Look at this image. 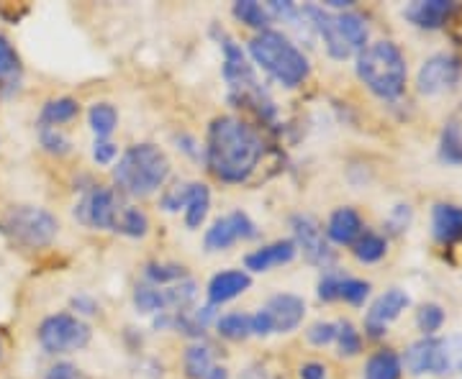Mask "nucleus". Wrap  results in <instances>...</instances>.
I'll return each mask as SVG.
<instances>
[{
  "mask_svg": "<svg viewBox=\"0 0 462 379\" xmlns=\"http://www.w3.org/2000/svg\"><path fill=\"white\" fill-rule=\"evenodd\" d=\"M263 139L242 118L221 116L208 126L206 165L221 182H245L263 159Z\"/></svg>",
  "mask_w": 462,
  "mask_h": 379,
  "instance_id": "1",
  "label": "nucleus"
},
{
  "mask_svg": "<svg viewBox=\"0 0 462 379\" xmlns=\"http://www.w3.org/2000/svg\"><path fill=\"white\" fill-rule=\"evenodd\" d=\"M357 77L373 95L383 100H396L406 90V80H409L406 57L393 41L367 44L357 54Z\"/></svg>",
  "mask_w": 462,
  "mask_h": 379,
  "instance_id": "2",
  "label": "nucleus"
},
{
  "mask_svg": "<svg viewBox=\"0 0 462 379\" xmlns=\"http://www.w3.org/2000/svg\"><path fill=\"white\" fill-rule=\"evenodd\" d=\"M167 177H170V159L165 151L154 144L129 147L114 167L116 185L134 198H147L152 193H157Z\"/></svg>",
  "mask_w": 462,
  "mask_h": 379,
  "instance_id": "3",
  "label": "nucleus"
},
{
  "mask_svg": "<svg viewBox=\"0 0 462 379\" xmlns=\"http://www.w3.org/2000/svg\"><path fill=\"white\" fill-rule=\"evenodd\" d=\"M249 54L282 87H298L311 72L306 54L298 50L285 33L273 32V29L260 32L249 41Z\"/></svg>",
  "mask_w": 462,
  "mask_h": 379,
  "instance_id": "4",
  "label": "nucleus"
},
{
  "mask_svg": "<svg viewBox=\"0 0 462 379\" xmlns=\"http://www.w3.org/2000/svg\"><path fill=\"white\" fill-rule=\"evenodd\" d=\"M300 16L309 18L311 26L321 33L331 59H339V62L349 59L355 51H363L367 44L370 29H367L365 18L352 11L331 14L324 5H303Z\"/></svg>",
  "mask_w": 462,
  "mask_h": 379,
  "instance_id": "5",
  "label": "nucleus"
},
{
  "mask_svg": "<svg viewBox=\"0 0 462 379\" xmlns=\"http://www.w3.org/2000/svg\"><path fill=\"white\" fill-rule=\"evenodd\" d=\"M221 51H224V80L229 85L231 100L252 105L260 116H273L275 113L273 100L267 98L264 87L257 83V75H254L242 47L224 33L221 36Z\"/></svg>",
  "mask_w": 462,
  "mask_h": 379,
  "instance_id": "6",
  "label": "nucleus"
},
{
  "mask_svg": "<svg viewBox=\"0 0 462 379\" xmlns=\"http://www.w3.org/2000/svg\"><path fill=\"white\" fill-rule=\"evenodd\" d=\"M57 218L44 211V208H33V205H21L14 208L3 221V231L8 233L16 244L26 248H44L50 247L57 236Z\"/></svg>",
  "mask_w": 462,
  "mask_h": 379,
  "instance_id": "7",
  "label": "nucleus"
},
{
  "mask_svg": "<svg viewBox=\"0 0 462 379\" xmlns=\"http://www.w3.org/2000/svg\"><path fill=\"white\" fill-rule=\"evenodd\" d=\"M39 344L47 354H69L90 344V326L69 313L50 315L39 326Z\"/></svg>",
  "mask_w": 462,
  "mask_h": 379,
  "instance_id": "8",
  "label": "nucleus"
},
{
  "mask_svg": "<svg viewBox=\"0 0 462 379\" xmlns=\"http://www.w3.org/2000/svg\"><path fill=\"white\" fill-rule=\"evenodd\" d=\"M306 302L298 295H275L267 300L260 313L249 315L252 336H270V333H291L303 323Z\"/></svg>",
  "mask_w": 462,
  "mask_h": 379,
  "instance_id": "9",
  "label": "nucleus"
},
{
  "mask_svg": "<svg viewBox=\"0 0 462 379\" xmlns=\"http://www.w3.org/2000/svg\"><path fill=\"white\" fill-rule=\"evenodd\" d=\"M126 205H121V200L111 187H93L83 195V200L75 205V218L88 226V229H106L116 231L118 215Z\"/></svg>",
  "mask_w": 462,
  "mask_h": 379,
  "instance_id": "10",
  "label": "nucleus"
},
{
  "mask_svg": "<svg viewBox=\"0 0 462 379\" xmlns=\"http://www.w3.org/2000/svg\"><path fill=\"white\" fill-rule=\"evenodd\" d=\"M291 226H293V233H296V247L303 251L306 262L314 264V266H321V269H329L337 254L331 248L327 233L321 231V226L316 223V218L311 215L298 213L291 218Z\"/></svg>",
  "mask_w": 462,
  "mask_h": 379,
  "instance_id": "11",
  "label": "nucleus"
},
{
  "mask_svg": "<svg viewBox=\"0 0 462 379\" xmlns=\"http://www.w3.org/2000/svg\"><path fill=\"white\" fill-rule=\"evenodd\" d=\"M460 57L442 51V54L430 57V59L421 65L419 75H416V85H419V93H421V95H439V93L452 90L455 85L460 83Z\"/></svg>",
  "mask_w": 462,
  "mask_h": 379,
  "instance_id": "12",
  "label": "nucleus"
},
{
  "mask_svg": "<svg viewBox=\"0 0 462 379\" xmlns=\"http://www.w3.org/2000/svg\"><path fill=\"white\" fill-rule=\"evenodd\" d=\"M401 364L406 366V372H411L413 377L421 374H447L449 372V351H447L445 341L434 338V336H424L421 341H416L406 348Z\"/></svg>",
  "mask_w": 462,
  "mask_h": 379,
  "instance_id": "13",
  "label": "nucleus"
},
{
  "mask_svg": "<svg viewBox=\"0 0 462 379\" xmlns=\"http://www.w3.org/2000/svg\"><path fill=\"white\" fill-rule=\"evenodd\" d=\"M257 236V226L247 213L234 211V213L218 218L214 226L206 231V248L208 251H224V248L234 247L239 239L249 241Z\"/></svg>",
  "mask_w": 462,
  "mask_h": 379,
  "instance_id": "14",
  "label": "nucleus"
},
{
  "mask_svg": "<svg viewBox=\"0 0 462 379\" xmlns=\"http://www.w3.org/2000/svg\"><path fill=\"white\" fill-rule=\"evenodd\" d=\"M409 305H411V297L406 295L403 290H398V287L383 293V295L370 305L367 315H365V330H367V336H370V338L385 336L388 326H391Z\"/></svg>",
  "mask_w": 462,
  "mask_h": 379,
  "instance_id": "15",
  "label": "nucleus"
},
{
  "mask_svg": "<svg viewBox=\"0 0 462 379\" xmlns=\"http://www.w3.org/2000/svg\"><path fill=\"white\" fill-rule=\"evenodd\" d=\"M455 11L457 5L452 0H416L403 11V16L409 18L413 26L434 32V29H442L447 21L455 16Z\"/></svg>",
  "mask_w": 462,
  "mask_h": 379,
  "instance_id": "16",
  "label": "nucleus"
},
{
  "mask_svg": "<svg viewBox=\"0 0 462 379\" xmlns=\"http://www.w3.org/2000/svg\"><path fill=\"white\" fill-rule=\"evenodd\" d=\"M298 254V247L293 239H282L275 244H267V247L257 248L245 257V266L249 272H270L273 266H282V264L293 262Z\"/></svg>",
  "mask_w": 462,
  "mask_h": 379,
  "instance_id": "17",
  "label": "nucleus"
},
{
  "mask_svg": "<svg viewBox=\"0 0 462 379\" xmlns=\"http://www.w3.org/2000/svg\"><path fill=\"white\" fill-rule=\"evenodd\" d=\"M185 374L190 379H229V369L216 364L214 348L193 344L185 351Z\"/></svg>",
  "mask_w": 462,
  "mask_h": 379,
  "instance_id": "18",
  "label": "nucleus"
},
{
  "mask_svg": "<svg viewBox=\"0 0 462 379\" xmlns=\"http://www.w3.org/2000/svg\"><path fill=\"white\" fill-rule=\"evenodd\" d=\"M365 233L363 218L355 208H337L331 213L329 223H327V239L339 244V247H349L355 244Z\"/></svg>",
  "mask_w": 462,
  "mask_h": 379,
  "instance_id": "19",
  "label": "nucleus"
},
{
  "mask_svg": "<svg viewBox=\"0 0 462 379\" xmlns=\"http://www.w3.org/2000/svg\"><path fill=\"white\" fill-rule=\"evenodd\" d=\"M252 277L242 269H226V272H218L214 280L208 282V302L211 305H221V302H229L234 297H239L242 293H247Z\"/></svg>",
  "mask_w": 462,
  "mask_h": 379,
  "instance_id": "20",
  "label": "nucleus"
},
{
  "mask_svg": "<svg viewBox=\"0 0 462 379\" xmlns=\"http://www.w3.org/2000/svg\"><path fill=\"white\" fill-rule=\"evenodd\" d=\"M431 231L439 244H460L462 241V208L460 205H437L431 211Z\"/></svg>",
  "mask_w": 462,
  "mask_h": 379,
  "instance_id": "21",
  "label": "nucleus"
},
{
  "mask_svg": "<svg viewBox=\"0 0 462 379\" xmlns=\"http://www.w3.org/2000/svg\"><path fill=\"white\" fill-rule=\"evenodd\" d=\"M401 374H403L401 356L391 348L375 351L365 364V379H401Z\"/></svg>",
  "mask_w": 462,
  "mask_h": 379,
  "instance_id": "22",
  "label": "nucleus"
},
{
  "mask_svg": "<svg viewBox=\"0 0 462 379\" xmlns=\"http://www.w3.org/2000/svg\"><path fill=\"white\" fill-rule=\"evenodd\" d=\"M211 208V190L200 182H190L188 190V203H185V226L188 229H200Z\"/></svg>",
  "mask_w": 462,
  "mask_h": 379,
  "instance_id": "23",
  "label": "nucleus"
},
{
  "mask_svg": "<svg viewBox=\"0 0 462 379\" xmlns=\"http://www.w3.org/2000/svg\"><path fill=\"white\" fill-rule=\"evenodd\" d=\"M78 100L72 98H57L50 100L44 108H42V116H39V126H50V129H57L67 121L78 116Z\"/></svg>",
  "mask_w": 462,
  "mask_h": 379,
  "instance_id": "24",
  "label": "nucleus"
},
{
  "mask_svg": "<svg viewBox=\"0 0 462 379\" xmlns=\"http://www.w3.org/2000/svg\"><path fill=\"white\" fill-rule=\"evenodd\" d=\"M234 18L247 23L249 29H257V32H267V26L273 21V16L267 14V8L260 5L257 0H239V3H234Z\"/></svg>",
  "mask_w": 462,
  "mask_h": 379,
  "instance_id": "25",
  "label": "nucleus"
},
{
  "mask_svg": "<svg viewBox=\"0 0 462 379\" xmlns=\"http://www.w3.org/2000/svg\"><path fill=\"white\" fill-rule=\"evenodd\" d=\"M352 251H355V257L365 264H375L380 262L383 257H385V251H388V241L378 236V233L373 231H365L355 244H352Z\"/></svg>",
  "mask_w": 462,
  "mask_h": 379,
  "instance_id": "26",
  "label": "nucleus"
},
{
  "mask_svg": "<svg viewBox=\"0 0 462 379\" xmlns=\"http://www.w3.org/2000/svg\"><path fill=\"white\" fill-rule=\"evenodd\" d=\"M134 305L139 313H162L167 311L165 290L154 287V284H139L134 290Z\"/></svg>",
  "mask_w": 462,
  "mask_h": 379,
  "instance_id": "27",
  "label": "nucleus"
},
{
  "mask_svg": "<svg viewBox=\"0 0 462 379\" xmlns=\"http://www.w3.org/2000/svg\"><path fill=\"white\" fill-rule=\"evenodd\" d=\"M88 118H90V129L96 131L98 139H108L116 131V123H118V113L111 103H96Z\"/></svg>",
  "mask_w": 462,
  "mask_h": 379,
  "instance_id": "28",
  "label": "nucleus"
},
{
  "mask_svg": "<svg viewBox=\"0 0 462 379\" xmlns=\"http://www.w3.org/2000/svg\"><path fill=\"white\" fill-rule=\"evenodd\" d=\"M439 157H442V162H447V165H462V129L457 123H447V129L442 131Z\"/></svg>",
  "mask_w": 462,
  "mask_h": 379,
  "instance_id": "29",
  "label": "nucleus"
},
{
  "mask_svg": "<svg viewBox=\"0 0 462 379\" xmlns=\"http://www.w3.org/2000/svg\"><path fill=\"white\" fill-rule=\"evenodd\" d=\"M116 231L124 233V236H132V239H142L149 231V218L144 211L126 205L121 215H118V223H116Z\"/></svg>",
  "mask_w": 462,
  "mask_h": 379,
  "instance_id": "30",
  "label": "nucleus"
},
{
  "mask_svg": "<svg viewBox=\"0 0 462 379\" xmlns=\"http://www.w3.org/2000/svg\"><path fill=\"white\" fill-rule=\"evenodd\" d=\"M216 329L229 341H245V338L252 336V323H249V315L245 313H229L224 315V318H218Z\"/></svg>",
  "mask_w": 462,
  "mask_h": 379,
  "instance_id": "31",
  "label": "nucleus"
},
{
  "mask_svg": "<svg viewBox=\"0 0 462 379\" xmlns=\"http://www.w3.org/2000/svg\"><path fill=\"white\" fill-rule=\"evenodd\" d=\"M144 275L154 287H162V284H175V282L185 280V269L180 264H157L152 262L144 266Z\"/></svg>",
  "mask_w": 462,
  "mask_h": 379,
  "instance_id": "32",
  "label": "nucleus"
},
{
  "mask_svg": "<svg viewBox=\"0 0 462 379\" xmlns=\"http://www.w3.org/2000/svg\"><path fill=\"white\" fill-rule=\"evenodd\" d=\"M416 326H419V330L424 336H434L437 330L445 326V311H442V305H437V302L421 305L416 311Z\"/></svg>",
  "mask_w": 462,
  "mask_h": 379,
  "instance_id": "33",
  "label": "nucleus"
},
{
  "mask_svg": "<svg viewBox=\"0 0 462 379\" xmlns=\"http://www.w3.org/2000/svg\"><path fill=\"white\" fill-rule=\"evenodd\" d=\"M337 344H339L342 356H357L363 351V336L349 320H342L337 323Z\"/></svg>",
  "mask_w": 462,
  "mask_h": 379,
  "instance_id": "34",
  "label": "nucleus"
},
{
  "mask_svg": "<svg viewBox=\"0 0 462 379\" xmlns=\"http://www.w3.org/2000/svg\"><path fill=\"white\" fill-rule=\"evenodd\" d=\"M367 295H370V282L357 280V277H342L339 300H345L349 305H363Z\"/></svg>",
  "mask_w": 462,
  "mask_h": 379,
  "instance_id": "35",
  "label": "nucleus"
},
{
  "mask_svg": "<svg viewBox=\"0 0 462 379\" xmlns=\"http://www.w3.org/2000/svg\"><path fill=\"white\" fill-rule=\"evenodd\" d=\"M39 139H42V147L47 149L50 154H67L69 151V139L60 129H50V126H39Z\"/></svg>",
  "mask_w": 462,
  "mask_h": 379,
  "instance_id": "36",
  "label": "nucleus"
},
{
  "mask_svg": "<svg viewBox=\"0 0 462 379\" xmlns=\"http://www.w3.org/2000/svg\"><path fill=\"white\" fill-rule=\"evenodd\" d=\"M18 69H21V59L14 44L5 36H0V77H14Z\"/></svg>",
  "mask_w": 462,
  "mask_h": 379,
  "instance_id": "37",
  "label": "nucleus"
},
{
  "mask_svg": "<svg viewBox=\"0 0 462 379\" xmlns=\"http://www.w3.org/2000/svg\"><path fill=\"white\" fill-rule=\"evenodd\" d=\"M309 341L314 347H327L331 341H337V323H329V320H319L309 329Z\"/></svg>",
  "mask_w": 462,
  "mask_h": 379,
  "instance_id": "38",
  "label": "nucleus"
},
{
  "mask_svg": "<svg viewBox=\"0 0 462 379\" xmlns=\"http://www.w3.org/2000/svg\"><path fill=\"white\" fill-rule=\"evenodd\" d=\"M188 190H190V182H188V185H175V187H170L165 195H162V208L170 211V213L185 208V203H188Z\"/></svg>",
  "mask_w": 462,
  "mask_h": 379,
  "instance_id": "39",
  "label": "nucleus"
},
{
  "mask_svg": "<svg viewBox=\"0 0 462 379\" xmlns=\"http://www.w3.org/2000/svg\"><path fill=\"white\" fill-rule=\"evenodd\" d=\"M339 284H342V275H337V272H327L321 282H319V297L324 300V302H331V300H339Z\"/></svg>",
  "mask_w": 462,
  "mask_h": 379,
  "instance_id": "40",
  "label": "nucleus"
},
{
  "mask_svg": "<svg viewBox=\"0 0 462 379\" xmlns=\"http://www.w3.org/2000/svg\"><path fill=\"white\" fill-rule=\"evenodd\" d=\"M409 223H411V208H409V205H396L393 213L388 215V221H385V226L393 233L406 231Z\"/></svg>",
  "mask_w": 462,
  "mask_h": 379,
  "instance_id": "41",
  "label": "nucleus"
},
{
  "mask_svg": "<svg viewBox=\"0 0 462 379\" xmlns=\"http://www.w3.org/2000/svg\"><path fill=\"white\" fill-rule=\"evenodd\" d=\"M116 154H118L116 144H111L108 139H96V144H93V159L98 165H111L116 159Z\"/></svg>",
  "mask_w": 462,
  "mask_h": 379,
  "instance_id": "42",
  "label": "nucleus"
},
{
  "mask_svg": "<svg viewBox=\"0 0 462 379\" xmlns=\"http://www.w3.org/2000/svg\"><path fill=\"white\" fill-rule=\"evenodd\" d=\"M44 379H88V377H85L83 372H80V369H78L75 364L60 362V364H54V366H51Z\"/></svg>",
  "mask_w": 462,
  "mask_h": 379,
  "instance_id": "43",
  "label": "nucleus"
},
{
  "mask_svg": "<svg viewBox=\"0 0 462 379\" xmlns=\"http://www.w3.org/2000/svg\"><path fill=\"white\" fill-rule=\"evenodd\" d=\"M300 379H327V366L319 362H309L300 366Z\"/></svg>",
  "mask_w": 462,
  "mask_h": 379,
  "instance_id": "44",
  "label": "nucleus"
},
{
  "mask_svg": "<svg viewBox=\"0 0 462 379\" xmlns=\"http://www.w3.org/2000/svg\"><path fill=\"white\" fill-rule=\"evenodd\" d=\"M72 308H78V311H80V313H85V315H93L96 311H98V305H96V302H93L90 297H83V295L72 300Z\"/></svg>",
  "mask_w": 462,
  "mask_h": 379,
  "instance_id": "45",
  "label": "nucleus"
},
{
  "mask_svg": "<svg viewBox=\"0 0 462 379\" xmlns=\"http://www.w3.org/2000/svg\"><path fill=\"white\" fill-rule=\"evenodd\" d=\"M239 379H270V377H267L264 366H249L247 372H242V377Z\"/></svg>",
  "mask_w": 462,
  "mask_h": 379,
  "instance_id": "46",
  "label": "nucleus"
},
{
  "mask_svg": "<svg viewBox=\"0 0 462 379\" xmlns=\"http://www.w3.org/2000/svg\"><path fill=\"white\" fill-rule=\"evenodd\" d=\"M327 5H329V8H339V11H342V8H349V5H352V0H327Z\"/></svg>",
  "mask_w": 462,
  "mask_h": 379,
  "instance_id": "47",
  "label": "nucleus"
},
{
  "mask_svg": "<svg viewBox=\"0 0 462 379\" xmlns=\"http://www.w3.org/2000/svg\"><path fill=\"white\" fill-rule=\"evenodd\" d=\"M0 356H3V338H0Z\"/></svg>",
  "mask_w": 462,
  "mask_h": 379,
  "instance_id": "48",
  "label": "nucleus"
}]
</instances>
